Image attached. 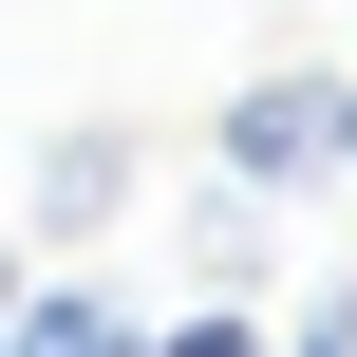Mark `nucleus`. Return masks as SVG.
<instances>
[{"label":"nucleus","instance_id":"1","mask_svg":"<svg viewBox=\"0 0 357 357\" xmlns=\"http://www.w3.org/2000/svg\"><path fill=\"white\" fill-rule=\"evenodd\" d=\"M207 169H226V188H357V75H320V56L245 75V94L207 113Z\"/></svg>","mask_w":357,"mask_h":357},{"label":"nucleus","instance_id":"2","mask_svg":"<svg viewBox=\"0 0 357 357\" xmlns=\"http://www.w3.org/2000/svg\"><path fill=\"white\" fill-rule=\"evenodd\" d=\"M0 357H151V320H132L113 282H75V264H56V282H19V301H0Z\"/></svg>","mask_w":357,"mask_h":357},{"label":"nucleus","instance_id":"3","mask_svg":"<svg viewBox=\"0 0 357 357\" xmlns=\"http://www.w3.org/2000/svg\"><path fill=\"white\" fill-rule=\"evenodd\" d=\"M113 188H132V132H56V151H38V226H56V245L113 226Z\"/></svg>","mask_w":357,"mask_h":357},{"label":"nucleus","instance_id":"4","mask_svg":"<svg viewBox=\"0 0 357 357\" xmlns=\"http://www.w3.org/2000/svg\"><path fill=\"white\" fill-rule=\"evenodd\" d=\"M188 282H207V301H245V282H264V188H226V169L188 188Z\"/></svg>","mask_w":357,"mask_h":357},{"label":"nucleus","instance_id":"5","mask_svg":"<svg viewBox=\"0 0 357 357\" xmlns=\"http://www.w3.org/2000/svg\"><path fill=\"white\" fill-rule=\"evenodd\" d=\"M151 357H282V339H264V301H207V320H169Z\"/></svg>","mask_w":357,"mask_h":357},{"label":"nucleus","instance_id":"6","mask_svg":"<svg viewBox=\"0 0 357 357\" xmlns=\"http://www.w3.org/2000/svg\"><path fill=\"white\" fill-rule=\"evenodd\" d=\"M282 357H357V282H320V320H301Z\"/></svg>","mask_w":357,"mask_h":357},{"label":"nucleus","instance_id":"7","mask_svg":"<svg viewBox=\"0 0 357 357\" xmlns=\"http://www.w3.org/2000/svg\"><path fill=\"white\" fill-rule=\"evenodd\" d=\"M0 301H19V245H0Z\"/></svg>","mask_w":357,"mask_h":357}]
</instances>
